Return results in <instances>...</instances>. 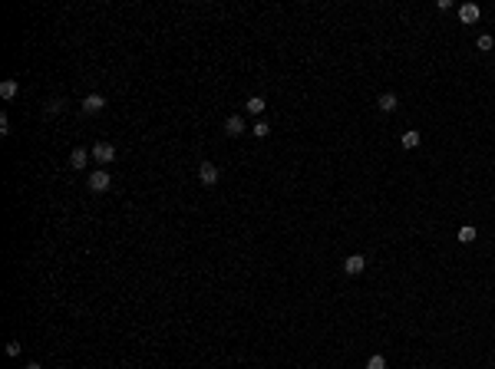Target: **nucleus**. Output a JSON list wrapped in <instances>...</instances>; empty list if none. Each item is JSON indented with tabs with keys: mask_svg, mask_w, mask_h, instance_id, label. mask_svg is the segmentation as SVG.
I'll return each instance as SVG.
<instances>
[{
	"mask_svg": "<svg viewBox=\"0 0 495 369\" xmlns=\"http://www.w3.org/2000/svg\"><path fill=\"white\" fill-rule=\"evenodd\" d=\"M423 142V135L416 129H409V132H403V149H416V145Z\"/></svg>",
	"mask_w": 495,
	"mask_h": 369,
	"instance_id": "obj_12",
	"label": "nucleus"
},
{
	"mask_svg": "<svg viewBox=\"0 0 495 369\" xmlns=\"http://www.w3.org/2000/svg\"><path fill=\"white\" fill-rule=\"evenodd\" d=\"M218 178H221V172H218V165H215V162H201L198 165V182L201 185L212 188V185H218Z\"/></svg>",
	"mask_w": 495,
	"mask_h": 369,
	"instance_id": "obj_2",
	"label": "nucleus"
},
{
	"mask_svg": "<svg viewBox=\"0 0 495 369\" xmlns=\"http://www.w3.org/2000/svg\"><path fill=\"white\" fill-rule=\"evenodd\" d=\"M251 132H254V135H257V138H268V135H271V125H268V122H261V119H257V122H254V129H251Z\"/></svg>",
	"mask_w": 495,
	"mask_h": 369,
	"instance_id": "obj_17",
	"label": "nucleus"
},
{
	"mask_svg": "<svg viewBox=\"0 0 495 369\" xmlns=\"http://www.w3.org/2000/svg\"><path fill=\"white\" fill-rule=\"evenodd\" d=\"M245 109H248V112H251V116H261V112H264V109H268V102H264V99H261V96H251V99L245 102Z\"/></svg>",
	"mask_w": 495,
	"mask_h": 369,
	"instance_id": "obj_11",
	"label": "nucleus"
},
{
	"mask_svg": "<svg viewBox=\"0 0 495 369\" xmlns=\"http://www.w3.org/2000/svg\"><path fill=\"white\" fill-rule=\"evenodd\" d=\"M225 132H228V135H241V132H245V119H241V116H228V119H225Z\"/></svg>",
	"mask_w": 495,
	"mask_h": 369,
	"instance_id": "obj_7",
	"label": "nucleus"
},
{
	"mask_svg": "<svg viewBox=\"0 0 495 369\" xmlns=\"http://www.w3.org/2000/svg\"><path fill=\"white\" fill-rule=\"evenodd\" d=\"M367 369H386V356H383V353H373V356L367 359Z\"/></svg>",
	"mask_w": 495,
	"mask_h": 369,
	"instance_id": "obj_14",
	"label": "nucleus"
},
{
	"mask_svg": "<svg viewBox=\"0 0 495 369\" xmlns=\"http://www.w3.org/2000/svg\"><path fill=\"white\" fill-rule=\"evenodd\" d=\"M479 17H482V10H479L476 4H462V7H459V20H462V23H476Z\"/></svg>",
	"mask_w": 495,
	"mask_h": 369,
	"instance_id": "obj_6",
	"label": "nucleus"
},
{
	"mask_svg": "<svg viewBox=\"0 0 495 369\" xmlns=\"http://www.w3.org/2000/svg\"><path fill=\"white\" fill-rule=\"evenodd\" d=\"M363 267H367V257H363V254H350V257H347V261H344V270H347V274H350V277L363 274Z\"/></svg>",
	"mask_w": 495,
	"mask_h": 369,
	"instance_id": "obj_5",
	"label": "nucleus"
},
{
	"mask_svg": "<svg viewBox=\"0 0 495 369\" xmlns=\"http://www.w3.org/2000/svg\"><path fill=\"white\" fill-rule=\"evenodd\" d=\"M109 185H113V178H109V172H102V168H96L93 175L86 178V188L93 194H102V191H109Z\"/></svg>",
	"mask_w": 495,
	"mask_h": 369,
	"instance_id": "obj_1",
	"label": "nucleus"
},
{
	"mask_svg": "<svg viewBox=\"0 0 495 369\" xmlns=\"http://www.w3.org/2000/svg\"><path fill=\"white\" fill-rule=\"evenodd\" d=\"M102 109H106V96L89 93L86 99H83V112H86V116H96V112H102Z\"/></svg>",
	"mask_w": 495,
	"mask_h": 369,
	"instance_id": "obj_4",
	"label": "nucleus"
},
{
	"mask_svg": "<svg viewBox=\"0 0 495 369\" xmlns=\"http://www.w3.org/2000/svg\"><path fill=\"white\" fill-rule=\"evenodd\" d=\"M23 369H43V366H40V363H27Z\"/></svg>",
	"mask_w": 495,
	"mask_h": 369,
	"instance_id": "obj_20",
	"label": "nucleus"
},
{
	"mask_svg": "<svg viewBox=\"0 0 495 369\" xmlns=\"http://www.w3.org/2000/svg\"><path fill=\"white\" fill-rule=\"evenodd\" d=\"M376 106H380V112H396V106H400V99H396L393 93H383L380 99H376Z\"/></svg>",
	"mask_w": 495,
	"mask_h": 369,
	"instance_id": "obj_8",
	"label": "nucleus"
},
{
	"mask_svg": "<svg viewBox=\"0 0 495 369\" xmlns=\"http://www.w3.org/2000/svg\"><path fill=\"white\" fill-rule=\"evenodd\" d=\"M0 135H10V119L7 116H0Z\"/></svg>",
	"mask_w": 495,
	"mask_h": 369,
	"instance_id": "obj_18",
	"label": "nucleus"
},
{
	"mask_svg": "<svg viewBox=\"0 0 495 369\" xmlns=\"http://www.w3.org/2000/svg\"><path fill=\"white\" fill-rule=\"evenodd\" d=\"M17 93H20V82L17 79H4V82H0V96H4V99H13Z\"/></svg>",
	"mask_w": 495,
	"mask_h": 369,
	"instance_id": "obj_10",
	"label": "nucleus"
},
{
	"mask_svg": "<svg viewBox=\"0 0 495 369\" xmlns=\"http://www.w3.org/2000/svg\"><path fill=\"white\" fill-rule=\"evenodd\" d=\"M63 106H66L63 99H50V102L43 106V112H46V116H57V112H63Z\"/></svg>",
	"mask_w": 495,
	"mask_h": 369,
	"instance_id": "obj_16",
	"label": "nucleus"
},
{
	"mask_svg": "<svg viewBox=\"0 0 495 369\" xmlns=\"http://www.w3.org/2000/svg\"><path fill=\"white\" fill-rule=\"evenodd\" d=\"M7 356H20V343H7Z\"/></svg>",
	"mask_w": 495,
	"mask_h": 369,
	"instance_id": "obj_19",
	"label": "nucleus"
},
{
	"mask_svg": "<svg viewBox=\"0 0 495 369\" xmlns=\"http://www.w3.org/2000/svg\"><path fill=\"white\" fill-rule=\"evenodd\" d=\"M476 46H479V50H482V53H489L492 46H495V37H489V33H482V37L476 40Z\"/></svg>",
	"mask_w": 495,
	"mask_h": 369,
	"instance_id": "obj_15",
	"label": "nucleus"
},
{
	"mask_svg": "<svg viewBox=\"0 0 495 369\" xmlns=\"http://www.w3.org/2000/svg\"><path fill=\"white\" fill-rule=\"evenodd\" d=\"M89 158H93V152H86V149H73V155H69V165H73V168H86Z\"/></svg>",
	"mask_w": 495,
	"mask_h": 369,
	"instance_id": "obj_9",
	"label": "nucleus"
},
{
	"mask_svg": "<svg viewBox=\"0 0 495 369\" xmlns=\"http://www.w3.org/2000/svg\"><path fill=\"white\" fill-rule=\"evenodd\" d=\"M456 238L462 241V244H472V241H476V228H472V224H462V228H459V234H456Z\"/></svg>",
	"mask_w": 495,
	"mask_h": 369,
	"instance_id": "obj_13",
	"label": "nucleus"
},
{
	"mask_svg": "<svg viewBox=\"0 0 495 369\" xmlns=\"http://www.w3.org/2000/svg\"><path fill=\"white\" fill-rule=\"evenodd\" d=\"M93 158H96L99 165L116 162V145H109V142H96V145H93Z\"/></svg>",
	"mask_w": 495,
	"mask_h": 369,
	"instance_id": "obj_3",
	"label": "nucleus"
}]
</instances>
